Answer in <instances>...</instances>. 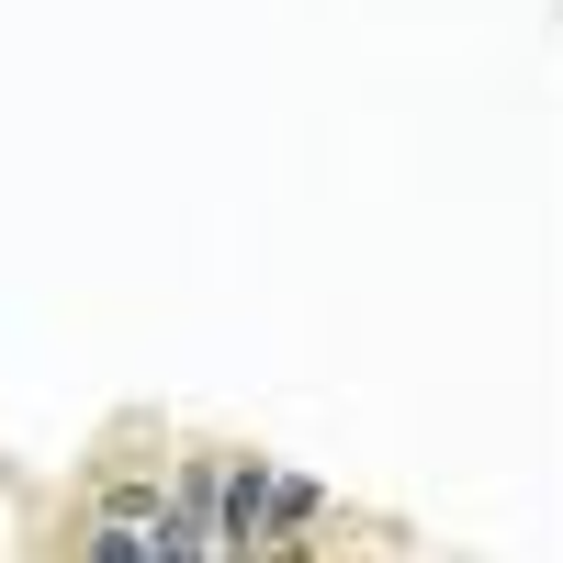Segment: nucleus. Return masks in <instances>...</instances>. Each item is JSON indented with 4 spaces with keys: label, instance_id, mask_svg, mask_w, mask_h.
I'll use <instances>...</instances> for the list:
<instances>
[{
    "label": "nucleus",
    "instance_id": "obj_3",
    "mask_svg": "<svg viewBox=\"0 0 563 563\" xmlns=\"http://www.w3.org/2000/svg\"><path fill=\"white\" fill-rule=\"evenodd\" d=\"M316 530H327V485L282 462V474H271V519H260V552H249V563H294V552H316Z\"/></svg>",
    "mask_w": 563,
    "mask_h": 563
},
{
    "label": "nucleus",
    "instance_id": "obj_2",
    "mask_svg": "<svg viewBox=\"0 0 563 563\" xmlns=\"http://www.w3.org/2000/svg\"><path fill=\"white\" fill-rule=\"evenodd\" d=\"M271 474L282 462L260 451V440H225V462H214V552H260V519H271Z\"/></svg>",
    "mask_w": 563,
    "mask_h": 563
},
{
    "label": "nucleus",
    "instance_id": "obj_1",
    "mask_svg": "<svg viewBox=\"0 0 563 563\" xmlns=\"http://www.w3.org/2000/svg\"><path fill=\"white\" fill-rule=\"evenodd\" d=\"M169 417L158 406H113L90 429L79 474L45 496V519L23 530L34 552H79V563H192L180 541V507H169Z\"/></svg>",
    "mask_w": 563,
    "mask_h": 563
}]
</instances>
